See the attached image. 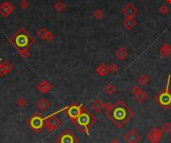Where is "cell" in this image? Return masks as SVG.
Instances as JSON below:
<instances>
[{"mask_svg": "<svg viewBox=\"0 0 171 143\" xmlns=\"http://www.w3.org/2000/svg\"><path fill=\"white\" fill-rule=\"evenodd\" d=\"M74 122L77 124V126L79 127L82 132L89 135V128L96 122V117L91 112H89L85 107H83L81 113Z\"/></svg>", "mask_w": 171, "mask_h": 143, "instance_id": "7a4b0ae2", "label": "cell"}, {"mask_svg": "<svg viewBox=\"0 0 171 143\" xmlns=\"http://www.w3.org/2000/svg\"><path fill=\"white\" fill-rule=\"evenodd\" d=\"M38 107H39L41 110H45L46 108L48 107V103H47V102H46L45 100H42L41 102H40V103H38Z\"/></svg>", "mask_w": 171, "mask_h": 143, "instance_id": "cb8c5ba5", "label": "cell"}, {"mask_svg": "<svg viewBox=\"0 0 171 143\" xmlns=\"http://www.w3.org/2000/svg\"><path fill=\"white\" fill-rule=\"evenodd\" d=\"M134 97L138 103H144V102L148 99V94L145 91H142L141 93H139L138 95L134 96Z\"/></svg>", "mask_w": 171, "mask_h": 143, "instance_id": "e0dca14e", "label": "cell"}, {"mask_svg": "<svg viewBox=\"0 0 171 143\" xmlns=\"http://www.w3.org/2000/svg\"><path fill=\"white\" fill-rule=\"evenodd\" d=\"M105 113L117 128H122L133 117V111L122 100H117L115 103H105Z\"/></svg>", "mask_w": 171, "mask_h": 143, "instance_id": "6da1fadb", "label": "cell"}, {"mask_svg": "<svg viewBox=\"0 0 171 143\" xmlns=\"http://www.w3.org/2000/svg\"><path fill=\"white\" fill-rule=\"evenodd\" d=\"M149 81H150V79H149V77L147 75H145V74H141L137 79V83L140 86H146L149 83Z\"/></svg>", "mask_w": 171, "mask_h": 143, "instance_id": "2e32d148", "label": "cell"}, {"mask_svg": "<svg viewBox=\"0 0 171 143\" xmlns=\"http://www.w3.org/2000/svg\"><path fill=\"white\" fill-rule=\"evenodd\" d=\"M58 143H77V138L71 133L69 130H65L57 139Z\"/></svg>", "mask_w": 171, "mask_h": 143, "instance_id": "8992f818", "label": "cell"}, {"mask_svg": "<svg viewBox=\"0 0 171 143\" xmlns=\"http://www.w3.org/2000/svg\"><path fill=\"white\" fill-rule=\"evenodd\" d=\"M170 80H171V75L168 74L165 89H164L163 91H161L157 96H155V101H156L158 105H159L161 108H163V109H167V108L171 107V92L169 90Z\"/></svg>", "mask_w": 171, "mask_h": 143, "instance_id": "3957f363", "label": "cell"}, {"mask_svg": "<svg viewBox=\"0 0 171 143\" xmlns=\"http://www.w3.org/2000/svg\"><path fill=\"white\" fill-rule=\"evenodd\" d=\"M83 105L80 104V105H72V106L68 107L67 108V114L68 116L70 117L71 120L75 121L77 119V117L79 116L80 113H81V111L83 109Z\"/></svg>", "mask_w": 171, "mask_h": 143, "instance_id": "ba28073f", "label": "cell"}, {"mask_svg": "<svg viewBox=\"0 0 171 143\" xmlns=\"http://www.w3.org/2000/svg\"><path fill=\"white\" fill-rule=\"evenodd\" d=\"M60 125H61V120L59 118L55 117L54 115H52V116H50L45 121V127L49 132L56 130Z\"/></svg>", "mask_w": 171, "mask_h": 143, "instance_id": "277c9868", "label": "cell"}, {"mask_svg": "<svg viewBox=\"0 0 171 143\" xmlns=\"http://www.w3.org/2000/svg\"><path fill=\"white\" fill-rule=\"evenodd\" d=\"M166 2L168 3V4H170V5H171V0H166Z\"/></svg>", "mask_w": 171, "mask_h": 143, "instance_id": "484cf974", "label": "cell"}, {"mask_svg": "<svg viewBox=\"0 0 171 143\" xmlns=\"http://www.w3.org/2000/svg\"><path fill=\"white\" fill-rule=\"evenodd\" d=\"M147 136H148V140L151 143H158L161 140V138H162L163 131L161 130V128L155 127V128H152L150 131H149Z\"/></svg>", "mask_w": 171, "mask_h": 143, "instance_id": "5b68a950", "label": "cell"}, {"mask_svg": "<svg viewBox=\"0 0 171 143\" xmlns=\"http://www.w3.org/2000/svg\"><path fill=\"white\" fill-rule=\"evenodd\" d=\"M96 72H97L98 75L104 77L109 73V68H108V66L105 63H101L97 68H96Z\"/></svg>", "mask_w": 171, "mask_h": 143, "instance_id": "9a60e30c", "label": "cell"}, {"mask_svg": "<svg viewBox=\"0 0 171 143\" xmlns=\"http://www.w3.org/2000/svg\"><path fill=\"white\" fill-rule=\"evenodd\" d=\"M108 68H109V73H115L119 69V66H118L116 63H111L109 66H108Z\"/></svg>", "mask_w": 171, "mask_h": 143, "instance_id": "ffe728a7", "label": "cell"}, {"mask_svg": "<svg viewBox=\"0 0 171 143\" xmlns=\"http://www.w3.org/2000/svg\"><path fill=\"white\" fill-rule=\"evenodd\" d=\"M94 17L96 19H101V18L103 17V12H102L100 9H97V10H95L94 12Z\"/></svg>", "mask_w": 171, "mask_h": 143, "instance_id": "603a6c76", "label": "cell"}, {"mask_svg": "<svg viewBox=\"0 0 171 143\" xmlns=\"http://www.w3.org/2000/svg\"><path fill=\"white\" fill-rule=\"evenodd\" d=\"M122 13L125 15L126 17L134 18V16H136V15L138 14V9L136 8L132 3H127L122 8Z\"/></svg>", "mask_w": 171, "mask_h": 143, "instance_id": "30bf717a", "label": "cell"}, {"mask_svg": "<svg viewBox=\"0 0 171 143\" xmlns=\"http://www.w3.org/2000/svg\"><path fill=\"white\" fill-rule=\"evenodd\" d=\"M161 130L164 132V133H170L171 132V123L170 122H165L162 125V128Z\"/></svg>", "mask_w": 171, "mask_h": 143, "instance_id": "d6986e66", "label": "cell"}, {"mask_svg": "<svg viewBox=\"0 0 171 143\" xmlns=\"http://www.w3.org/2000/svg\"><path fill=\"white\" fill-rule=\"evenodd\" d=\"M43 123H44V119L40 115H34L30 119V126L34 131H39L42 128Z\"/></svg>", "mask_w": 171, "mask_h": 143, "instance_id": "9c48e42d", "label": "cell"}, {"mask_svg": "<svg viewBox=\"0 0 171 143\" xmlns=\"http://www.w3.org/2000/svg\"><path fill=\"white\" fill-rule=\"evenodd\" d=\"M115 56H116L120 61H123L128 57V51L126 50L125 48L123 47H119L115 52Z\"/></svg>", "mask_w": 171, "mask_h": 143, "instance_id": "5bb4252c", "label": "cell"}, {"mask_svg": "<svg viewBox=\"0 0 171 143\" xmlns=\"http://www.w3.org/2000/svg\"><path fill=\"white\" fill-rule=\"evenodd\" d=\"M91 106H92V109L94 110L95 112L101 113L102 111H103L104 108H105V103H104V102H102L101 99L97 98V99H95V100L92 102Z\"/></svg>", "mask_w": 171, "mask_h": 143, "instance_id": "8fae6325", "label": "cell"}, {"mask_svg": "<svg viewBox=\"0 0 171 143\" xmlns=\"http://www.w3.org/2000/svg\"><path fill=\"white\" fill-rule=\"evenodd\" d=\"M109 143H120V141L119 140H118V139L117 138H113L112 139V140H111Z\"/></svg>", "mask_w": 171, "mask_h": 143, "instance_id": "d4e9b609", "label": "cell"}, {"mask_svg": "<svg viewBox=\"0 0 171 143\" xmlns=\"http://www.w3.org/2000/svg\"><path fill=\"white\" fill-rule=\"evenodd\" d=\"M143 91L142 88L140 86H135V87H133V89H132V93H133V95L136 96V95H138L139 93H141Z\"/></svg>", "mask_w": 171, "mask_h": 143, "instance_id": "7402d4cb", "label": "cell"}, {"mask_svg": "<svg viewBox=\"0 0 171 143\" xmlns=\"http://www.w3.org/2000/svg\"><path fill=\"white\" fill-rule=\"evenodd\" d=\"M159 12L161 14H163V15H166V14H168V12H169V8L167 7L166 5H162L161 7L159 8Z\"/></svg>", "mask_w": 171, "mask_h": 143, "instance_id": "44dd1931", "label": "cell"}, {"mask_svg": "<svg viewBox=\"0 0 171 143\" xmlns=\"http://www.w3.org/2000/svg\"><path fill=\"white\" fill-rule=\"evenodd\" d=\"M124 139L127 143H138L141 140V136L135 129H130L124 134Z\"/></svg>", "mask_w": 171, "mask_h": 143, "instance_id": "52a82bcc", "label": "cell"}, {"mask_svg": "<svg viewBox=\"0 0 171 143\" xmlns=\"http://www.w3.org/2000/svg\"><path fill=\"white\" fill-rule=\"evenodd\" d=\"M104 92L106 93L107 95H113L115 92H116V88H115V86L113 84H107L106 86L104 87Z\"/></svg>", "mask_w": 171, "mask_h": 143, "instance_id": "ac0fdd59", "label": "cell"}, {"mask_svg": "<svg viewBox=\"0 0 171 143\" xmlns=\"http://www.w3.org/2000/svg\"><path fill=\"white\" fill-rule=\"evenodd\" d=\"M122 25L125 27L127 30H132L137 25V21L132 17H126L125 19L122 21Z\"/></svg>", "mask_w": 171, "mask_h": 143, "instance_id": "7c38bea8", "label": "cell"}, {"mask_svg": "<svg viewBox=\"0 0 171 143\" xmlns=\"http://www.w3.org/2000/svg\"><path fill=\"white\" fill-rule=\"evenodd\" d=\"M158 53L160 54V56H162L163 58H167L171 54V45L166 43V44H163L160 47Z\"/></svg>", "mask_w": 171, "mask_h": 143, "instance_id": "4fadbf2b", "label": "cell"}]
</instances>
